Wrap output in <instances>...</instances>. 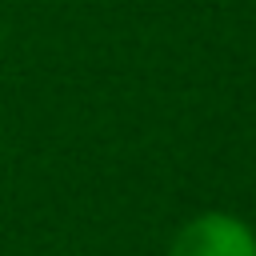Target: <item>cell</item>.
<instances>
[{
  "instance_id": "6da1fadb",
  "label": "cell",
  "mask_w": 256,
  "mask_h": 256,
  "mask_svg": "<svg viewBox=\"0 0 256 256\" xmlns=\"http://www.w3.org/2000/svg\"><path fill=\"white\" fill-rule=\"evenodd\" d=\"M168 256H256V236L240 216L204 212L176 232Z\"/></svg>"
}]
</instances>
